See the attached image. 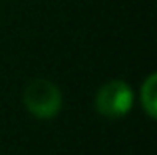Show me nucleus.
Listing matches in <instances>:
<instances>
[{
    "instance_id": "obj_1",
    "label": "nucleus",
    "mask_w": 157,
    "mask_h": 155,
    "mask_svg": "<svg viewBox=\"0 0 157 155\" xmlns=\"http://www.w3.org/2000/svg\"><path fill=\"white\" fill-rule=\"evenodd\" d=\"M24 108L38 119H52L62 109V92L50 80H32L24 89Z\"/></svg>"
},
{
    "instance_id": "obj_2",
    "label": "nucleus",
    "mask_w": 157,
    "mask_h": 155,
    "mask_svg": "<svg viewBox=\"0 0 157 155\" xmlns=\"http://www.w3.org/2000/svg\"><path fill=\"white\" fill-rule=\"evenodd\" d=\"M133 105V92L121 80H111L104 84L96 93V109L107 119H119L129 113Z\"/></svg>"
},
{
    "instance_id": "obj_3",
    "label": "nucleus",
    "mask_w": 157,
    "mask_h": 155,
    "mask_svg": "<svg viewBox=\"0 0 157 155\" xmlns=\"http://www.w3.org/2000/svg\"><path fill=\"white\" fill-rule=\"evenodd\" d=\"M141 105L151 119L157 115V76L155 74H149L141 85Z\"/></svg>"
}]
</instances>
